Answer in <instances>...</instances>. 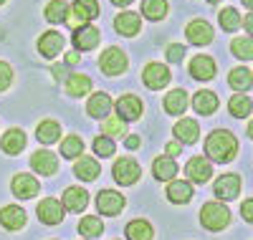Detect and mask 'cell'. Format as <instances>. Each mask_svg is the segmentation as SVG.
<instances>
[{
  "mask_svg": "<svg viewBox=\"0 0 253 240\" xmlns=\"http://www.w3.org/2000/svg\"><path fill=\"white\" fill-rule=\"evenodd\" d=\"M205 152L213 162L225 164V162H233L236 152H238V142L230 132H225V129H215V132L205 139Z\"/></svg>",
  "mask_w": 253,
  "mask_h": 240,
  "instance_id": "cell-1",
  "label": "cell"
},
{
  "mask_svg": "<svg viewBox=\"0 0 253 240\" xmlns=\"http://www.w3.org/2000/svg\"><path fill=\"white\" fill-rule=\"evenodd\" d=\"M200 223L208 230H223L230 223V210L223 202H205L200 210Z\"/></svg>",
  "mask_w": 253,
  "mask_h": 240,
  "instance_id": "cell-2",
  "label": "cell"
},
{
  "mask_svg": "<svg viewBox=\"0 0 253 240\" xmlns=\"http://www.w3.org/2000/svg\"><path fill=\"white\" fill-rule=\"evenodd\" d=\"M99 15V3L96 0H76V3L69 8L66 15V26H71L74 31L81 26H89V20Z\"/></svg>",
  "mask_w": 253,
  "mask_h": 240,
  "instance_id": "cell-3",
  "label": "cell"
},
{
  "mask_svg": "<svg viewBox=\"0 0 253 240\" xmlns=\"http://www.w3.org/2000/svg\"><path fill=\"white\" fill-rule=\"evenodd\" d=\"M112 174H114V182H119V185H134L137 180H139V174H142V167L132 160V157H124V160H117V164H114V169H112Z\"/></svg>",
  "mask_w": 253,
  "mask_h": 240,
  "instance_id": "cell-4",
  "label": "cell"
},
{
  "mask_svg": "<svg viewBox=\"0 0 253 240\" xmlns=\"http://www.w3.org/2000/svg\"><path fill=\"white\" fill-rule=\"evenodd\" d=\"M99 69L107 76H119L122 71H126V56L119 48H107L99 58Z\"/></svg>",
  "mask_w": 253,
  "mask_h": 240,
  "instance_id": "cell-5",
  "label": "cell"
},
{
  "mask_svg": "<svg viewBox=\"0 0 253 240\" xmlns=\"http://www.w3.org/2000/svg\"><path fill=\"white\" fill-rule=\"evenodd\" d=\"M142 81L147 89H162V86L170 83V69L162 66V63H150L144 71H142Z\"/></svg>",
  "mask_w": 253,
  "mask_h": 240,
  "instance_id": "cell-6",
  "label": "cell"
},
{
  "mask_svg": "<svg viewBox=\"0 0 253 240\" xmlns=\"http://www.w3.org/2000/svg\"><path fill=\"white\" fill-rule=\"evenodd\" d=\"M124 205H126L124 198L119 192H114V190H101L96 195V207H99L101 215H117V212L124 210Z\"/></svg>",
  "mask_w": 253,
  "mask_h": 240,
  "instance_id": "cell-7",
  "label": "cell"
},
{
  "mask_svg": "<svg viewBox=\"0 0 253 240\" xmlns=\"http://www.w3.org/2000/svg\"><path fill=\"white\" fill-rule=\"evenodd\" d=\"M38 190H41V185H38L36 177H31V174H15V177H13V195L20 198V200L36 198Z\"/></svg>",
  "mask_w": 253,
  "mask_h": 240,
  "instance_id": "cell-8",
  "label": "cell"
},
{
  "mask_svg": "<svg viewBox=\"0 0 253 240\" xmlns=\"http://www.w3.org/2000/svg\"><path fill=\"white\" fill-rule=\"evenodd\" d=\"M215 195L220 200H236L241 192V177L238 174H223V177L215 180Z\"/></svg>",
  "mask_w": 253,
  "mask_h": 240,
  "instance_id": "cell-9",
  "label": "cell"
},
{
  "mask_svg": "<svg viewBox=\"0 0 253 240\" xmlns=\"http://www.w3.org/2000/svg\"><path fill=\"white\" fill-rule=\"evenodd\" d=\"M36 212H38V217H41L46 225H58V223H63V205H61L58 200H53V198L41 200V205H38Z\"/></svg>",
  "mask_w": 253,
  "mask_h": 240,
  "instance_id": "cell-10",
  "label": "cell"
},
{
  "mask_svg": "<svg viewBox=\"0 0 253 240\" xmlns=\"http://www.w3.org/2000/svg\"><path fill=\"white\" fill-rule=\"evenodd\" d=\"M142 101L134 96V94H126V96H122L119 101H117V112H119V119L122 121H134V119H139V114H142Z\"/></svg>",
  "mask_w": 253,
  "mask_h": 240,
  "instance_id": "cell-11",
  "label": "cell"
},
{
  "mask_svg": "<svg viewBox=\"0 0 253 240\" xmlns=\"http://www.w3.org/2000/svg\"><path fill=\"white\" fill-rule=\"evenodd\" d=\"M31 167H33L38 174H43V177H51V174L58 169V160H56V155H51V152L41 149V152H33Z\"/></svg>",
  "mask_w": 253,
  "mask_h": 240,
  "instance_id": "cell-12",
  "label": "cell"
},
{
  "mask_svg": "<svg viewBox=\"0 0 253 240\" xmlns=\"http://www.w3.org/2000/svg\"><path fill=\"white\" fill-rule=\"evenodd\" d=\"M185 174H187V180H193V182L203 185V182L210 180V174H213V167H210V162L203 160V157H193V160L187 162V167H185Z\"/></svg>",
  "mask_w": 253,
  "mask_h": 240,
  "instance_id": "cell-13",
  "label": "cell"
},
{
  "mask_svg": "<svg viewBox=\"0 0 253 240\" xmlns=\"http://www.w3.org/2000/svg\"><path fill=\"white\" fill-rule=\"evenodd\" d=\"M190 74H193L195 81H210L215 76V63L210 56H195L190 61Z\"/></svg>",
  "mask_w": 253,
  "mask_h": 240,
  "instance_id": "cell-14",
  "label": "cell"
},
{
  "mask_svg": "<svg viewBox=\"0 0 253 240\" xmlns=\"http://www.w3.org/2000/svg\"><path fill=\"white\" fill-rule=\"evenodd\" d=\"M185 36L190 38V43H195V46H208V43L213 40V28H210V23H205V20H193V23L187 26Z\"/></svg>",
  "mask_w": 253,
  "mask_h": 240,
  "instance_id": "cell-15",
  "label": "cell"
},
{
  "mask_svg": "<svg viewBox=\"0 0 253 240\" xmlns=\"http://www.w3.org/2000/svg\"><path fill=\"white\" fill-rule=\"evenodd\" d=\"M86 205H89V192L84 187H69L66 192H63V210L81 212Z\"/></svg>",
  "mask_w": 253,
  "mask_h": 240,
  "instance_id": "cell-16",
  "label": "cell"
},
{
  "mask_svg": "<svg viewBox=\"0 0 253 240\" xmlns=\"http://www.w3.org/2000/svg\"><path fill=\"white\" fill-rule=\"evenodd\" d=\"M61 48H63V36L56 33V31H48V33H43L38 38V51L46 58H56L61 53Z\"/></svg>",
  "mask_w": 253,
  "mask_h": 240,
  "instance_id": "cell-17",
  "label": "cell"
},
{
  "mask_svg": "<svg viewBox=\"0 0 253 240\" xmlns=\"http://www.w3.org/2000/svg\"><path fill=\"white\" fill-rule=\"evenodd\" d=\"M96 43H99V31L94 26H81L74 31V46L79 51H91L96 48Z\"/></svg>",
  "mask_w": 253,
  "mask_h": 240,
  "instance_id": "cell-18",
  "label": "cell"
},
{
  "mask_svg": "<svg viewBox=\"0 0 253 240\" xmlns=\"http://www.w3.org/2000/svg\"><path fill=\"white\" fill-rule=\"evenodd\" d=\"M0 225L8 228V230H20L26 225V212L20 210L18 205H8L0 210Z\"/></svg>",
  "mask_w": 253,
  "mask_h": 240,
  "instance_id": "cell-19",
  "label": "cell"
},
{
  "mask_svg": "<svg viewBox=\"0 0 253 240\" xmlns=\"http://www.w3.org/2000/svg\"><path fill=\"white\" fill-rule=\"evenodd\" d=\"M172 132H175V137H177L180 142H185V144H195L198 137H200V126H198L195 119H180V121L175 124Z\"/></svg>",
  "mask_w": 253,
  "mask_h": 240,
  "instance_id": "cell-20",
  "label": "cell"
},
{
  "mask_svg": "<svg viewBox=\"0 0 253 240\" xmlns=\"http://www.w3.org/2000/svg\"><path fill=\"white\" fill-rule=\"evenodd\" d=\"M167 200L175 202V205L190 202V200H193V187H190V182H185V180L170 182V187H167Z\"/></svg>",
  "mask_w": 253,
  "mask_h": 240,
  "instance_id": "cell-21",
  "label": "cell"
},
{
  "mask_svg": "<svg viewBox=\"0 0 253 240\" xmlns=\"http://www.w3.org/2000/svg\"><path fill=\"white\" fill-rule=\"evenodd\" d=\"M0 147H3L5 155H20L26 147V134L20 132V129H10V132H5L3 139H0Z\"/></svg>",
  "mask_w": 253,
  "mask_h": 240,
  "instance_id": "cell-22",
  "label": "cell"
},
{
  "mask_svg": "<svg viewBox=\"0 0 253 240\" xmlns=\"http://www.w3.org/2000/svg\"><path fill=\"white\" fill-rule=\"evenodd\" d=\"M114 28L122 36H137L139 28H142V20H139L137 13H119L117 20H114Z\"/></svg>",
  "mask_w": 253,
  "mask_h": 240,
  "instance_id": "cell-23",
  "label": "cell"
},
{
  "mask_svg": "<svg viewBox=\"0 0 253 240\" xmlns=\"http://www.w3.org/2000/svg\"><path fill=\"white\" fill-rule=\"evenodd\" d=\"M74 172H76V177H81L84 182H94V180L99 177V172H101V164H99L94 157H81V160L76 162Z\"/></svg>",
  "mask_w": 253,
  "mask_h": 240,
  "instance_id": "cell-24",
  "label": "cell"
},
{
  "mask_svg": "<svg viewBox=\"0 0 253 240\" xmlns=\"http://www.w3.org/2000/svg\"><path fill=\"white\" fill-rule=\"evenodd\" d=\"M185 109H187V94L185 89H175L165 96V112L167 114H172V117H180L185 114Z\"/></svg>",
  "mask_w": 253,
  "mask_h": 240,
  "instance_id": "cell-25",
  "label": "cell"
},
{
  "mask_svg": "<svg viewBox=\"0 0 253 240\" xmlns=\"http://www.w3.org/2000/svg\"><path fill=\"white\" fill-rule=\"evenodd\" d=\"M36 137H38V142H43V144H53V142H58V137H61V124L53 121V119L41 121L38 129H36Z\"/></svg>",
  "mask_w": 253,
  "mask_h": 240,
  "instance_id": "cell-26",
  "label": "cell"
},
{
  "mask_svg": "<svg viewBox=\"0 0 253 240\" xmlns=\"http://www.w3.org/2000/svg\"><path fill=\"white\" fill-rule=\"evenodd\" d=\"M193 106H195V112L208 117V114H213L215 109H218V96L213 91H198L195 99H193Z\"/></svg>",
  "mask_w": 253,
  "mask_h": 240,
  "instance_id": "cell-27",
  "label": "cell"
},
{
  "mask_svg": "<svg viewBox=\"0 0 253 240\" xmlns=\"http://www.w3.org/2000/svg\"><path fill=\"white\" fill-rule=\"evenodd\" d=\"M89 114L94 117V119H104L109 112H112V99L107 96V94H94L91 99H89Z\"/></svg>",
  "mask_w": 253,
  "mask_h": 240,
  "instance_id": "cell-28",
  "label": "cell"
},
{
  "mask_svg": "<svg viewBox=\"0 0 253 240\" xmlns=\"http://www.w3.org/2000/svg\"><path fill=\"white\" fill-rule=\"evenodd\" d=\"M228 83L233 86L236 91H248L251 86H253V76H251V71H248V69L238 66V69H233V71H230V76H228Z\"/></svg>",
  "mask_w": 253,
  "mask_h": 240,
  "instance_id": "cell-29",
  "label": "cell"
},
{
  "mask_svg": "<svg viewBox=\"0 0 253 240\" xmlns=\"http://www.w3.org/2000/svg\"><path fill=\"white\" fill-rule=\"evenodd\" d=\"M91 89V79L89 76H81V74H74L66 79V91L69 96H84V94H89Z\"/></svg>",
  "mask_w": 253,
  "mask_h": 240,
  "instance_id": "cell-30",
  "label": "cell"
},
{
  "mask_svg": "<svg viewBox=\"0 0 253 240\" xmlns=\"http://www.w3.org/2000/svg\"><path fill=\"white\" fill-rule=\"evenodd\" d=\"M152 172H155V180H172L177 174V164L170 157H160V160H155Z\"/></svg>",
  "mask_w": 253,
  "mask_h": 240,
  "instance_id": "cell-31",
  "label": "cell"
},
{
  "mask_svg": "<svg viewBox=\"0 0 253 240\" xmlns=\"http://www.w3.org/2000/svg\"><path fill=\"white\" fill-rule=\"evenodd\" d=\"M126 240H152V225L147 220H132L126 225Z\"/></svg>",
  "mask_w": 253,
  "mask_h": 240,
  "instance_id": "cell-32",
  "label": "cell"
},
{
  "mask_svg": "<svg viewBox=\"0 0 253 240\" xmlns=\"http://www.w3.org/2000/svg\"><path fill=\"white\" fill-rule=\"evenodd\" d=\"M251 109H253V101H251L248 96H243V94L230 96V101H228V112L233 114V117H238V119L248 117V114H251Z\"/></svg>",
  "mask_w": 253,
  "mask_h": 240,
  "instance_id": "cell-33",
  "label": "cell"
},
{
  "mask_svg": "<svg viewBox=\"0 0 253 240\" xmlns=\"http://www.w3.org/2000/svg\"><path fill=\"white\" fill-rule=\"evenodd\" d=\"M66 15H69V5L63 0H51L46 5V20L48 23H66Z\"/></svg>",
  "mask_w": 253,
  "mask_h": 240,
  "instance_id": "cell-34",
  "label": "cell"
},
{
  "mask_svg": "<svg viewBox=\"0 0 253 240\" xmlns=\"http://www.w3.org/2000/svg\"><path fill=\"white\" fill-rule=\"evenodd\" d=\"M218 20H220V28H223V31H238V28L243 26V18L238 15L236 8L220 10V13H218Z\"/></svg>",
  "mask_w": 253,
  "mask_h": 240,
  "instance_id": "cell-35",
  "label": "cell"
},
{
  "mask_svg": "<svg viewBox=\"0 0 253 240\" xmlns=\"http://www.w3.org/2000/svg\"><path fill=\"white\" fill-rule=\"evenodd\" d=\"M101 230H104V223L99 220V217H94V215H86V217L79 223V233H81L84 238H99Z\"/></svg>",
  "mask_w": 253,
  "mask_h": 240,
  "instance_id": "cell-36",
  "label": "cell"
},
{
  "mask_svg": "<svg viewBox=\"0 0 253 240\" xmlns=\"http://www.w3.org/2000/svg\"><path fill=\"white\" fill-rule=\"evenodd\" d=\"M142 13H144V18H150V20L165 18V13H167V0H144V3H142Z\"/></svg>",
  "mask_w": 253,
  "mask_h": 240,
  "instance_id": "cell-37",
  "label": "cell"
},
{
  "mask_svg": "<svg viewBox=\"0 0 253 240\" xmlns=\"http://www.w3.org/2000/svg\"><path fill=\"white\" fill-rule=\"evenodd\" d=\"M230 51H233L236 58H253V38H233V43H230Z\"/></svg>",
  "mask_w": 253,
  "mask_h": 240,
  "instance_id": "cell-38",
  "label": "cell"
},
{
  "mask_svg": "<svg viewBox=\"0 0 253 240\" xmlns=\"http://www.w3.org/2000/svg\"><path fill=\"white\" fill-rule=\"evenodd\" d=\"M84 152V142L76 137V134H71V137H66L61 142V155L66 157V160H74V157H79Z\"/></svg>",
  "mask_w": 253,
  "mask_h": 240,
  "instance_id": "cell-39",
  "label": "cell"
},
{
  "mask_svg": "<svg viewBox=\"0 0 253 240\" xmlns=\"http://www.w3.org/2000/svg\"><path fill=\"white\" fill-rule=\"evenodd\" d=\"M94 152H96V155H101V157H112L114 155V142L109 137H99L94 142Z\"/></svg>",
  "mask_w": 253,
  "mask_h": 240,
  "instance_id": "cell-40",
  "label": "cell"
},
{
  "mask_svg": "<svg viewBox=\"0 0 253 240\" xmlns=\"http://www.w3.org/2000/svg\"><path fill=\"white\" fill-rule=\"evenodd\" d=\"M104 134L122 137V134H124V121H122V119H107V121H104Z\"/></svg>",
  "mask_w": 253,
  "mask_h": 240,
  "instance_id": "cell-41",
  "label": "cell"
},
{
  "mask_svg": "<svg viewBox=\"0 0 253 240\" xmlns=\"http://www.w3.org/2000/svg\"><path fill=\"white\" fill-rule=\"evenodd\" d=\"M13 81V69L8 66L5 61H0V91H5Z\"/></svg>",
  "mask_w": 253,
  "mask_h": 240,
  "instance_id": "cell-42",
  "label": "cell"
},
{
  "mask_svg": "<svg viewBox=\"0 0 253 240\" xmlns=\"http://www.w3.org/2000/svg\"><path fill=\"white\" fill-rule=\"evenodd\" d=\"M182 56H185V46H182V43H175V46L167 48V58H170L172 63L182 61Z\"/></svg>",
  "mask_w": 253,
  "mask_h": 240,
  "instance_id": "cell-43",
  "label": "cell"
},
{
  "mask_svg": "<svg viewBox=\"0 0 253 240\" xmlns=\"http://www.w3.org/2000/svg\"><path fill=\"white\" fill-rule=\"evenodd\" d=\"M241 215H243V220L253 223V200H246V202L241 205Z\"/></svg>",
  "mask_w": 253,
  "mask_h": 240,
  "instance_id": "cell-44",
  "label": "cell"
},
{
  "mask_svg": "<svg viewBox=\"0 0 253 240\" xmlns=\"http://www.w3.org/2000/svg\"><path fill=\"white\" fill-rule=\"evenodd\" d=\"M126 147H129V149H137L139 147V137L137 134H132V137H126V142H124Z\"/></svg>",
  "mask_w": 253,
  "mask_h": 240,
  "instance_id": "cell-45",
  "label": "cell"
},
{
  "mask_svg": "<svg viewBox=\"0 0 253 240\" xmlns=\"http://www.w3.org/2000/svg\"><path fill=\"white\" fill-rule=\"evenodd\" d=\"M243 26H246V31H248V33H251V36H253V13H251V15H246V18H243Z\"/></svg>",
  "mask_w": 253,
  "mask_h": 240,
  "instance_id": "cell-46",
  "label": "cell"
},
{
  "mask_svg": "<svg viewBox=\"0 0 253 240\" xmlns=\"http://www.w3.org/2000/svg\"><path fill=\"white\" fill-rule=\"evenodd\" d=\"M180 142H170V144H167V152H170V155H177V152H180Z\"/></svg>",
  "mask_w": 253,
  "mask_h": 240,
  "instance_id": "cell-47",
  "label": "cell"
},
{
  "mask_svg": "<svg viewBox=\"0 0 253 240\" xmlns=\"http://www.w3.org/2000/svg\"><path fill=\"white\" fill-rule=\"evenodd\" d=\"M66 63H71V66H74V63H79V53H76V51H71V53L66 56Z\"/></svg>",
  "mask_w": 253,
  "mask_h": 240,
  "instance_id": "cell-48",
  "label": "cell"
},
{
  "mask_svg": "<svg viewBox=\"0 0 253 240\" xmlns=\"http://www.w3.org/2000/svg\"><path fill=\"white\" fill-rule=\"evenodd\" d=\"M112 3H114V5H129L132 0H112Z\"/></svg>",
  "mask_w": 253,
  "mask_h": 240,
  "instance_id": "cell-49",
  "label": "cell"
},
{
  "mask_svg": "<svg viewBox=\"0 0 253 240\" xmlns=\"http://www.w3.org/2000/svg\"><path fill=\"white\" fill-rule=\"evenodd\" d=\"M248 137L253 139V119H251V124H248Z\"/></svg>",
  "mask_w": 253,
  "mask_h": 240,
  "instance_id": "cell-50",
  "label": "cell"
},
{
  "mask_svg": "<svg viewBox=\"0 0 253 240\" xmlns=\"http://www.w3.org/2000/svg\"><path fill=\"white\" fill-rule=\"evenodd\" d=\"M243 5H248V8H253V0H243Z\"/></svg>",
  "mask_w": 253,
  "mask_h": 240,
  "instance_id": "cell-51",
  "label": "cell"
},
{
  "mask_svg": "<svg viewBox=\"0 0 253 240\" xmlns=\"http://www.w3.org/2000/svg\"><path fill=\"white\" fill-rule=\"evenodd\" d=\"M208 3H218V0H208Z\"/></svg>",
  "mask_w": 253,
  "mask_h": 240,
  "instance_id": "cell-52",
  "label": "cell"
},
{
  "mask_svg": "<svg viewBox=\"0 0 253 240\" xmlns=\"http://www.w3.org/2000/svg\"><path fill=\"white\" fill-rule=\"evenodd\" d=\"M0 3H3V0H0Z\"/></svg>",
  "mask_w": 253,
  "mask_h": 240,
  "instance_id": "cell-53",
  "label": "cell"
}]
</instances>
